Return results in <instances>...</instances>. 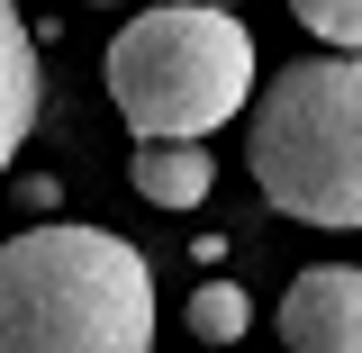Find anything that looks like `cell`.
Masks as SVG:
<instances>
[{
    "label": "cell",
    "instance_id": "1",
    "mask_svg": "<svg viewBox=\"0 0 362 353\" xmlns=\"http://www.w3.org/2000/svg\"><path fill=\"white\" fill-rule=\"evenodd\" d=\"M0 353H154V263L109 226L37 218L0 245Z\"/></svg>",
    "mask_w": 362,
    "mask_h": 353
},
{
    "label": "cell",
    "instance_id": "2",
    "mask_svg": "<svg viewBox=\"0 0 362 353\" xmlns=\"http://www.w3.org/2000/svg\"><path fill=\"white\" fill-rule=\"evenodd\" d=\"M100 82L136 127V145H199L254 100V37L209 0H163L109 37Z\"/></svg>",
    "mask_w": 362,
    "mask_h": 353
},
{
    "label": "cell",
    "instance_id": "3",
    "mask_svg": "<svg viewBox=\"0 0 362 353\" xmlns=\"http://www.w3.org/2000/svg\"><path fill=\"white\" fill-rule=\"evenodd\" d=\"M254 190L299 226H362V54L281 64L254 100Z\"/></svg>",
    "mask_w": 362,
    "mask_h": 353
},
{
    "label": "cell",
    "instance_id": "4",
    "mask_svg": "<svg viewBox=\"0 0 362 353\" xmlns=\"http://www.w3.org/2000/svg\"><path fill=\"white\" fill-rule=\"evenodd\" d=\"M281 345L290 353H362V272L308 263L281 290Z\"/></svg>",
    "mask_w": 362,
    "mask_h": 353
},
{
    "label": "cell",
    "instance_id": "5",
    "mask_svg": "<svg viewBox=\"0 0 362 353\" xmlns=\"http://www.w3.org/2000/svg\"><path fill=\"white\" fill-rule=\"evenodd\" d=\"M45 109V73H37V37H28V18H18V0H0V181L18 163V145L37 127Z\"/></svg>",
    "mask_w": 362,
    "mask_h": 353
},
{
    "label": "cell",
    "instance_id": "6",
    "mask_svg": "<svg viewBox=\"0 0 362 353\" xmlns=\"http://www.w3.org/2000/svg\"><path fill=\"white\" fill-rule=\"evenodd\" d=\"M127 173H136V190L154 209H199L209 181H218V163H209V145H136Z\"/></svg>",
    "mask_w": 362,
    "mask_h": 353
},
{
    "label": "cell",
    "instance_id": "7",
    "mask_svg": "<svg viewBox=\"0 0 362 353\" xmlns=\"http://www.w3.org/2000/svg\"><path fill=\"white\" fill-rule=\"evenodd\" d=\"M245 290H235V281H209V290H199V299H190V335H199V345H235V335H245Z\"/></svg>",
    "mask_w": 362,
    "mask_h": 353
},
{
    "label": "cell",
    "instance_id": "8",
    "mask_svg": "<svg viewBox=\"0 0 362 353\" xmlns=\"http://www.w3.org/2000/svg\"><path fill=\"white\" fill-rule=\"evenodd\" d=\"M290 18L308 37H326L335 54H362V0H290Z\"/></svg>",
    "mask_w": 362,
    "mask_h": 353
},
{
    "label": "cell",
    "instance_id": "9",
    "mask_svg": "<svg viewBox=\"0 0 362 353\" xmlns=\"http://www.w3.org/2000/svg\"><path fill=\"white\" fill-rule=\"evenodd\" d=\"M18 209H28V218H54V181L28 173V181H18Z\"/></svg>",
    "mask_w": 362,
    "mask_h": 353
},
{
    "label": "cell",
    "instance_id": "10",
    "mask_svg": "<svg viewBox=\"0 0 362 353\" xmlns=\"http://www.w3.org/2000/svg\"><path fill=\"white\" fill-rule=\"evenodd\" d=\"M209 9H226V0H209Z\"/></svg>",
    "mask_w": 362,
    "mask_h": 353
},
{
    "label": "cell",
    "instance_id": "11",
    "mask_svg": "<svg viewBox=\"0 0 362 353\" xmlns=\"http://www.w3.org/2000/svg\"><path fill=\"white\" fill-rule=\"evenodd\" d=\"M100 9H109V0H100Z\"/></svg>",
    "mask_w": 362,
    "mask_h": 353
}]
</instances>
